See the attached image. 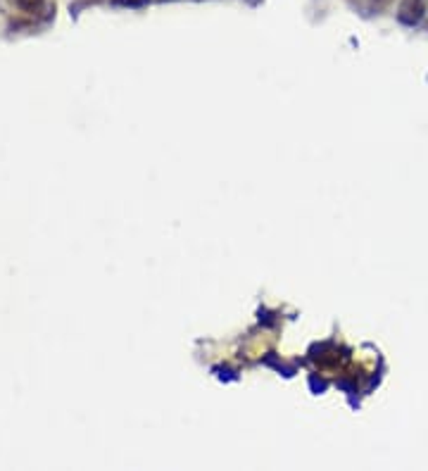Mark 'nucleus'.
Here are the masks:
<instances>
[{"instance_id": "1", "label": "nucleus", "mask_w": 428, "mask_h": 471, "mask_svg": "<svg viewBox=\"0 0 428 471\" xmlns=\"http://www.w3.org/2000/svg\"><path fill=\"white\" fill-rule=\"evenodd\" d=\"M343 348H338V345L333 343H319L315 345V348L310 350V359L315 364H319V367H340L343 362L347 359V355H340Z\"/></svg>"}, {"instance_id": "2", "label": "nucleus", "mask_w": 428, "mask_h": 471, "mask_svg": "<svg viewBox=\"0 0 428 471\" xmlns=\"http://www.w3.org/2000/svg\"><path fill=\"white\" fill-rule=\"evenodd\" d=\"M426 14V0H402L397 10V19L407 27H414L424 19Z\"/></svg>"}, {"instance_id": "3", "label": "nucleus", "mask_w": 428, "mask_h": 471, "mask_svg": "<svg viewBox=\"0 0 428 471\" xmlns=\"http://www.w3.org/2000/svg\"><path fill=\"white\" fill-rule=\"evenodd\" d=\"M12 5L24 14H41L48 8V0H12Z\"/></svg>"}]
</instances>
